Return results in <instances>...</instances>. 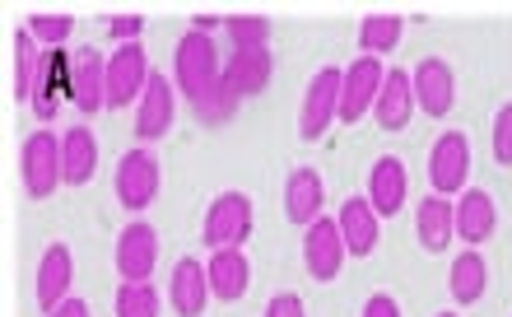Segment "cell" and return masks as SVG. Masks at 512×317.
Listing matches in <instances>:
<instances>
[{
  "label": "cell",
  "mask_w": 512,
  "mask_h": 317,
  "mask_svg": "<svg viewBox=\"0 0 512 317\" xmlns=\"http://www.w3.org/2000/svg\"><path fill=\"white\" fill-rule=\"evenodd\" d=\"M224 80V56H219L215 38H205L196 28H187L182 38H177V52H173V84L177 94L187 98V103H201L215 84Z\"/></svg>",
  "instance_id": "1"
},
{
  "label": "cell",
  "mask_w": 512,
  "mask_h": 317,
  "mask_svg": "<svg viewBox=\"0 0 512 317\" xmlns=\"http://www.w3.org/2000/svg\"><path fill=\"white\" fill-rule=\"evenodd\" d=\"M112 192L122 201V210H149L163 192V168L154 159L149 145H135L117 159V173H112Z\"/></svg>",
  "instance_id": "2"
},
{
  "label": "cell",
  "mask_w": 512,
  "mask_h": 317,
  "mask_svg": "<svg viewBox=\"0 0 512 317\" xmlns=\"http://www.w3.org/2000/svg\"><path fill=\"white\" fill-rule=\"evenodd\" d=\"M252 196L247 192H219L205 210V224H201V243L205 248H243L252 238Z\"/></svg>",
  "instance_id": "3"
},
{
  "label": "cell",
  "mask_w": 512,
  "mask_h": 317,
  "mask_svg": "<svg viewBox=\"0 0 512 317\" xmlns=\"http://www.w3.org/2000/svg\"><path fill=\"white\" fill-rule=\"evenodd\" d=\"M340 84H345V70L326 66L317 70L303 89V103H298V140H322L326 126L340 122Z\"/></svg>",
  "instance_id": "4"
},
{
  "label": "cell",
  "mask_w": 512,
  "mask_h": 317,
  "mask_svg": "<svg viewBox=\"0 0 512 317\" xmlns=\"http://www.w3.org/2000/svg\"><path fill=\"white\" fill-rule=\"evenodd\" d=\"M19 173H24V192L33 201H47V196L66 182V164H61V140L52 131H33L19 150Z\"/></svg>",
  "instance_id": "5"
},
{
  "label": "cell",
  "mask_w": 512,
  "mask_h": 317,
  "mask_svg": "<svg viewBox=\"0 0 512 317\" xmlns=\"http://www.w3.org/2000/svg\"><path fill=\"white\" fill-rule=\"evenodd\" d=\"M382 84H387V66L378 56H359L345 66V84H340V122H359L368 112L378 108L382 98Z\"/></svg>",
  "instance_id": "6"
},
{
  "label": "cell",
  "mask_w": 512,
  "mask_h": 317,
  "mask_svg": "<svg viewBox=\"0 0 512 317\" xmlns=\"http://www.w3.org/2000/svg\"><path fill=\"white\" fill-rule=\"evenodd\" d=\"M471 178V140L466 131H443L429 154V182L438 196H461Z\"/></svg>",
  "instance_id": "7"
},
{
  "label": "cell",
  "mask_w": 512,
  "mask_h": 317,
  "mask_svg": "<svg viewBox=\"0 0 512 317\" xmlns=\"http://www.w3.org/2000/svg\"><path fill=\"white\" fill-rule=\"evenodd\" d=\"M154 80L149 70V56L140 42H126L108 56V108H126V103H140Z\"/></svg>",
  "instance_id": "8"
},
{
  "label": "cell",
  "mask_w": 512,
  "mask_h": 317,
  "mask_svg": "<svg viewBox=\"0 0 512 317\" xmlns=\"http://www.w3.org/2000/svg\"><path fill=\"white\" fill-rule=\"evenodd\" d=\"M70 103L94 117V112L108 108V56H98L94 47H80L70 52Z\"/></svg>",
  "instance_id": "9"
},
{
  "label": "cell",
  "mask_w": 512,
  "mask_h": 317,
  "mask_svg": "<svg viewBox=\"0 0 512 317\" xmlns=\"http://www.w3.org/2000/svg\"><path fill=\"white\" fill-rule=\"evenodd\" d=\"M345 257H350V248H345V238H340V224L336 220H317L303 229V271H308L312 280H336L340 266H345Z\"/></svg>",
  "instance_id": "10"
},
{
  "label": "cell",
  "mask_w": 512,
  "mask_h": 317,
  "mask_svg": "<svg viewBox=\"0 0 512 317\" xmlns=\"http://www.w3.org/2000/svg\"><path fill=\"white\" fill-rule=\"evenodd\" d=\"M112 262H117V276L122 280H149L154 276V266H159V234H154V224L149 220L126 224L122 234H117Z\"/></svg>",
  "instance_id": "11"
},
{
  "label": "cell",
  "mask_w": 512,
  "mask_h": 317,
  "mask_svg": "<svg viewBox=\"0 0 512 317\" xmlns=\"http://www.w3.org/2000/svg\"><path fill=\"white\" fill-rule=\"evenodd\" d=\"M410 84H415V103L424 117H447L452 103H457V75H452L443 56H424L410 70Z\"/></svg>",
  "instance_id": "12"
},
{
  "label": "cell",
  "mask_w": 512,
  "mask_h": 317,
  "mask_svg": "<svg viewBox=\"0 0 512 317\" xmlns=\"http://www.w3.org/2000/svg\"><path fill=\"white\" fill-rule=\"evenodd\" d=\"M173 117H177V84L168 75H154L145 98L135 103V136H140V145H154V140L168 136Z\"/></svg>",
  "instance_id": "13"
},
{
  "label": "cell",
  "mask_w": 512,
  "mask_h": 317,
  "mask_svg": "<svg viewBox=\"0 0 512 317\" xmlns=\"http://www.w3.org/2000/svg\"><path fill=\"white\" fill-rule=\"evenodd\" d=\"M215 290H210V271H205L196 257H182L168 276V304H173L177 317H205Z\"/></svg>",
  "instance_id": "14"
},
{
  "label": "cell",
  "mask_w": 512,
  "mask_h": 317,
  "mask_svg": "<svg viewBox=\"0 0 512 317\" xmlns=\"http://www.w3.org/2000/svg\"><path fill=\"white\" fill-rule=\"evenodd\" d=\"M336 224H340V238H345L350 257H373L378 234H382V215L373 210L368 196H345V206L336 210Z\"/></svg>",
  "instance_id": "15"
},
{
  "label": "cell",
  "mask_w": 512,
  "mask_h": 317,
  "mask_svg": "<svg viewBox=\"0 0 512 317\" xmlns=\"http://www.w3.org/2000/svg\"><path fill=\"white\" fill-rule=\"evenodd\" d=\"M70 280H75V257H70L66 243H52L38 262V280H33V294H38L42 313H56V308L70 299Z\"/></svg>",
  "instance_id": "16"
},
{
  "label": "cell",
  "mask_w": 512,
  "mask_h": 317,
  "mask_svg": "<svg viewBox=\"0 0 512 317\" xmlns=\"http://www.w3.org/2000/svg\"><path fill=\"white\" fill-rule=\"evenodd\" d=\"M415 238L424 252H447L452 238H457V201L447 196H424L415 206Z\"/></svg>",
  "instance_id": "17"
},
{
  "label": "cell",
  "mask_w": 512,
  "mask_h": 317,
  "mask_svg": "<svg viewBox=\"0 0 512 317\" xmlns=\"http://www.w3.org/2000/svg\"><path fill=\"white\" fill-rule=\"evenodd\" d=\"M322 206H326V182L317 168H294L289 182H284V215L298 224V229H308V224L322 220Z\"/></svg>",
  "instance_id": "18"
},
{
  "label": "cell",
  "mask_w": 512,
  "mask_h": 317,
  "mask_svg": "<svg viewBox=\"0 0 512 317\" xmlns=\"http://www.w3.org/2000/svg\"><path fill=\"white\" fill-rule=\"evenodd\" d=\"M494 234H499V206H494V196L480 192V187H466L457 196V238L466 248H480Z\"/></svg>",
  "instance_id": "19"
},
{
  "label": "cell",
  "mask_w": 512,
  "mask_h": 317,
  "mask_svg": "<svg viewBox=\"0 0 512 317\" xmlns=\"http://www.w3.org/2000/svg\"><path fill=\"white\" fill-rule=\"evenodd\" d=\"M368 201H373V210H378L382 220H391V215H401L405 210V196H410V182H405V164L396 159V154H382L378 164L368 168Z\"/></svg>",
  "instance_id": "20"
},
{
  "label": "cell",
  "mask_w": 512,
  "mask_h": 317,
  "mask_svg": "<svg viewBox=\"0 0 512 317\" xmlns=\"http://www.w3.org/2000/svg\"><path fill=\"white\" fill-rule=\"evenodd\" d=\"M205 271H210V290H215V299H224V304H238V299L247 294V285H252V262H247L243 248L210 252Z\"/></svg>",
  "instance_id": "21"
},
{
  "label": "cell",
  "mask_w": 512,
  "mask_h": 317,
  "mask_svg": "<svg viewBox=\"0 0 512 317\" xmlns=\"http://www.w3.org/2000/svg\"><path fill=\"white\" fill-rule=\"evenodd\" d=\"M415 112H419V103H415V84H410V70H387L382 98H378V108H373L378 126H382V131H405Z\"/></svg>",
  "instance_id": "22"
},
{
  "label": "cell",
  "mask_w": 512,
  "mask_h": 317,
  "mask_svg": "<svg viewBox=\"0 0 512 317\" xmlns=\"http://www.w3.org/2000/svg\"><path fill=\"white\" fill-rule=\"evenodd\" d=\"M270 75H275V56L266 52H229V61H224V84H229L238 98H256L266 94Z\"/></svg>",
  "instance_id": "23"
},
{
  "label": "cell",
  "mask_w": 512,
  "mask_h": 317,
  "mask_svg": "<svg viewBox=\"0 0 512 317\" xmlns=\"http://www.w3.org/2000/svg\"><path fill=\"white\" fill-rule=\"evenodd\" d=\"M61 164H66V187H84L98 173V136L84 122L61 136Z\"/></svg>",
  "instance_id": "24"
},
{
  "label": "cell",
  "mask_w": 512,
  "mask_h": 317,
  "mask_svg": "<svg viewBox=\"0 0 512 317\" xmlns=\"http://www.w3.org/2000/svg\"><path fill=\"white\" fill-rule=\"evenodd\" d=\"M485 290H489L485 257H480L475 248H466L457 262H452V271H447V294H452V304L471 308V304H480V299H485Z\"/></svg>",
  "instance_id": "25"
},
{
  "label": "cell",
  "mask_w": 512,
  "mask_h": 317,
  "mask_svg": "<svg viewBox=\"0 0 512 317\" xmlns=\"http://www.w3.org/2000/svg\"><path fill=\"white\" fill-rule=\"evenodd\" d=\"M61 98H70V56L61 52H47V66H42V84L28 108L38 112V122H52L61 112Z\"/></svg>",
  "instance_id": "26"
},
{
  "label": "cell",
  "mask_w": 512,
  "mask_h": 317,
  "mask_svg": "<svg viewBox=\"0 0 512 317\" xmlns=\"http://www.w3.org/2000/svg\"><path fill=\"white\" fill-rule=\"evenodd\" d=\"M42 66H47V52L38 47V38L28 28H19L14 33V98L33 103V94H38V84H42Z\"/></svg>",
  "instance_id": "27"
},
{
  "label": "cell",
  "mask_w": 512,
  "mask_h": 317,
  "mask_svg": "<svg viewBox=\"0 0 512 317\" xmlns=\"http://www.w3.org/2000/svg\"><path fill=\"white\" fill-rule=\"evenodd\" d=\"M405 33V19L391 10H373L364 14V24H359V52L364 56H387L396 52V42Z\"/></svg>",
  "instance_id": "28"
},
{
  "label": "cell",
  "mask_w": 512,
  "mask_h": 317,
  "mask_svg": "<svg viewBox=\"0 0 512 317\" xmlns=\"http://www.w3.org/2000/svg\"><path fill=\"white\" fill-rule=\"evenodd\" d=\"M224 33H229L233 52H266L270 47L266 14H229V19H224Z\"/></svg>",
  "instance_id": "29"
},
{
  "label": "cell",
  "mask_w": 512,
  "mask_h": 317,
  "mask_svg": "<svg viewBox=\"0 0 512 317\" xmlns=\"http://www.w3.org/2000/svg\"><path fill=\"white\" fill-rule=\"evenodd\" d=\"M117 317H159V290L149 280H122L117 299H112Z\"/></svg>",
  "instance_id": "30"
},
{
  "label": "cell",
  "mask_w": 512,
  "mask_h": 317,
  "mask_svg": "<svg viewBox=\"0 0 512 317\" xmlns=\"http://www.w3.org/2000/svg\"><path fill=\"white\" fill-rule=\"evenodd\" d=\"M24 28L38 38V47H47V52H61V42L75 33V19H70L66 10H38V14H28L24 19Z\"/></svg>",
  "instance_id": "31"
},
{
  "label": "cell",
  "mask_w": 512,
  "mask_h": 317,
  "mask_svg": "<svg viewBox=\"0 0 512 317\" xmlns=\"http://www.w3.org/2000/svg\"><path fill=\"white\" fill-rule=\"evenodd\" d=\"M238 103H243V98H238V94L229 89V84L219 80L215 89H210V94L201 98V103H191V112H196V122H201V126H224V122H233Z\"/></svg>",
  "instance_id": "32"
},
{
  "label": "cell",
  "mask_w": 512,
  "mask_h": 317,
  "mask_svg": "<svg viewBox=\"0 0 512 317\" xmlns=\"http://www.w3.org/2000/svg\"><path fill=\"white\" fill-rule=\"evenodd\" d=\"M494 164L512 168V103L494 112Z\"/></svg>",
  "instance_id": "33"
},
{
  "label": "cell",
  "mask_w": 512,
  "mask_h": 317,
  "mask_svg": "<svg viewBox=\"0 0 512 317\" xmlns=\"http://www.w3.org/2000/svg\"><path fill=\"white\" fill-rule=\"evenodd\" d=\"M108 33L117 47H126V42H140V33H145V19L140 14H112L108 19Z\"/></svg>",
  "instance_id": "34"
},
{
  "label": "cell",
  "mask_w": 512,
  "mask_h": 317,
  "mask_svg": "<svg viewBox=\"0 0 512 317\" xmlns=\"http://www.w3.org/2000/svg\"><path fill=\"white\" fill-rule=\"evenodd\" d=\"M261 317H308V313H303V299H298V294H275Z\"/></svg>",
  "instance_id": "35"
},
{
  "label": "cell",
  "mask_w": 512,
  "mask_h": 317,
  "mask_svg": "<svg viewBox=\"0 0 512 317\" xmlns=\"http://www.w3.org/2000/svg\"><path fill=\"white\" fill-rule=\"evenodd\" d=\"M359 317H401V304H396L391 294H373V299L364 304V313H359Z\"/></svg>",
  "instance_id": "36"
},
{
  "label": "cell",
  "mask_w": 512,
  "mask_h": 317,
  "mask_svg": "<svg viewBox=\"0 0 512 317\" xmlns=\"http://www.w3.org/2000/svg\"><path fill=\"white\" fill-rule=\"evenodd\" d=\"M47 317H89V304H84V299H66V304L56 308V313H47Z\"/></svg>",
  "instance_id": "37"
},
{
  "label": "cell",
  "mask_w": 512,
  "mask_h": 317,
  "mask_svg": "<svg viewBox=\"0 0 512 317\" xmlns=\"http://www.w3.org/2000/svg\"><path fill=\"white\" fill-rule=\"evenodd\" d=\"M191 28H196V33H205V38H210L215 28H224V19H219V14H196V19H191Z\"/></svg>",
  "instance_id": "38"
},
{
  "label": "cell",
  "mask_w": 512,
  "mask_h": 317,
  "mask_svg": "<svg viewBox=\"0 0 512 317\" xmlns=\"http://www.w3.org/2000/svg\"><path fill=\"white\" fill-rule=\"evenodd\" d=\"M438 317H457V313H438Z\"/></svg>",
  "instance_id": "39"
}]
</instances>
